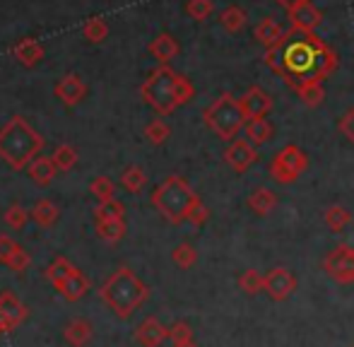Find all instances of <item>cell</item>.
Here are the masks:
<instances>
[{
	"label": "cell",
	"instance_id": "6da1fadb",
	"mask_svg": "<svg viewBox=\"0 0 354 347\" xmlns=\"http://www.w3.org/2000/svg\"><path fill=\"white\" fill-rule=\"evenodd\" d=\"M266 63L294 92L323 85L335 73L337 56L318 34L289 29L272 48H266Z\"/></svg>",
	"mask_w": 354,
	"mask_h": 347
},
{
	"label": "cell",
	"instance_id": "7a4b0ae2",
	"mask_svg": "<svg viewBox=\"0 0 354 347\" xmlns=\"http://www.w3.org/2000/svg\"><path fill=\"white\" fill-rule=\"evenodd\" d=\"M140 94H142L145 104H149L159 116H169V113L176 111L178 106L191 102L196 89H193L188 77L178 75V73L171 71L169 66H159L157 71H152V75L142 82Z\"/></svg>",
	"mask_w": 354,
	"mask_h": 347
},
{
	"label": "cell",
	"instance_id": "3957f363",
	"mask_svg": "<svg viewBox=\"0 0 354 347\" xmlns=\"http://www.w3.org/2000/svg\"><path fill=\"white\" fill-rule=\"evenodd\" d=\"M102 301L118 316V319H131L138 309L149 299V287L131 268L121 265L106 277V282L99 290Z\"/></svg>",
	"mask_w": 354,
	"mask_h": 347
},
{
	"label": "cell",
	"instance_id": "277c9868",
	"mask_svg": "<svg viewBox=\"0 0 354 347\" xmlns=\"http://www.w3.org/2000/svg\"><path fill=\"white\" fill-rule=\"evenodd\" d=\"M44 150V138L24 121L15 116L0 128V157L12 169H27Z\"/></svg>",
	"mask_w": 354,
	"mask_h": 347
},
{
	"label": "cell",
	"instance_id": "5b68a950",
	"mask_svg": "<svg viewBox=\"0 0 354 347\" xmlns=\"http://www.w3.org/2000/svg\"><path fill=\"white\" fill-rule=\"evenodd\" d=\"M201 203L198 193H193L191 183L186 178H181L178 174L167 176L157 188L152 191V205L164 220H169L171 225H181L188 222L193 207Z\"/></svg>",
	"mask_w": 354,
	"mask_h": 347
},
{
	"label": "cell",
	"instance_id": "8992f818",
	"mask_svg": "<svg viewBox=\"0 0 354 347\" xmlns=\"http://www.w3.org/2000/svg\"><path fill=\"white\" fill-rule=\"evenodd\" d=\"M203 121H205V126L210 128L219 140H227V142L236 140V135L246 126L241 102L236 97H232L229 92L219 94L210 106L203 111Z\"/></svg>",
	"mask_w": 354,
	"mask_h": 347
},
{
	"label": "cell",
	"instance_id": "52a82bcc",
	"mask_svg": "<svg viewBox=\"0 0 354 347\" xmlns=\"http://www.w3.org/2000/svg\"><path fill=\"white\" fill-rule=\"evenodd\" d=\"M308 167V157L301 147L297 145H284L270 162V176L277 183H294Z\"/></svg>",
	"mask_w": 354,
	"mask_h": 347
},
{
	"label": "cell",
	"instance_id": "ba28073f",
	"mask_svg": "<svg viewBox=\"0 0 354 347\" xmlns=\"http://www.w3.org/2000/svg\"><path fill=\"white\" fill-rule=\"evenodd\" d=\"M323 270L337 285H354V246L337 244L323 259Z\"/></svg>",
	"mask_w": 354,
	"mask_h": 347
},
{
	"label": "cell",
	"instance_id": "9c48e42d",
	"mask_svg": "<svg viewBox=\"0 0 354 347\" xmlns=\"http://www.w3.org/2000/svg\"><path fill=\"white\" fill-rule=\"evenodd\" d=\"M256 150L258 147H253L246 138H236V140H232L227 147H224V162H227L232 171L243 174L256 165V160H258Z\"/></svg>",
	"mask_w": 354,
	"mask_h": 347
},
{
	"label": "cell",
	"instance_id": "30bf717a",
	"mask_svg": "<svg viewBox=\"0 0 354 347\" xmlns=\"http://www.w3.org/2000/svg\"><path fill=\"white\" fill-rule=\"evenodd\" d=\"M297 285H299L297 275L280 265V268H272L270 272H266V290L263 292H266L272 301H284L294 294Z\"/></svg>",
	"mask_w": 354,
	"mask_h": 347
},
{
	"label": "cell",
	"instance_id": "8fae6325",
	"mask_svg": "<svg viewBox=\"0 0 354 347\" xmlns=\"http://www.w3.org/2000/svg\"><path fill=\"white\" fill-rule=\"evenodd\" d=\"M239 102H241V109H243V116H246V121H251V118H266V113L272 109V97L258 85L248 87L246 94H243Z\"/></svg>",
	"mask_w": 354,
	"mask_h": 347
},
{
	"label": "cell",
	"instance_id": "7c38bea8",
	"mask_svg": "<svg viewBox=\"0 0 354 347\" xmlns=\"http://www.w3.org/2000/svg\"><path fill=\"white\" fill-rule=\"evenodd\" d=\"M133 335H136L138 345L159 347V345H164L169 340V328L157 319V316H147V319H142L140 323H138V328H136V333H133Z\"/></svg>",
	"mask_w": 354,
	"mask_h": 347
},
{
	"label": "cell",
	"instance_id": "4fadbf2b",
	"mask_svg": "<svg viewBox=\"0 0 354 347\" xmlns=\"http://www.w3.org/2000/svg\"><path fill=\"white\" fill-rule=\"evenodd\" d=\"M0 314H3L5 321V333H10L27 321V306L12 292H0Z\"/></svg>",
	"mask_w": 354,
	"mask_h": 347
},
{
	"label": "cell",
	"instance_id": "5bb4252c",
	"mask_svg": "<svg viewBox=\"0 0 354 347\" xmlns=\"http://www.w3.org/2000/svg\"><path fill=\"white\" fill-rule=\"evenodd\" d=\"M287 15H289V24H292V29H297V32H306V34H316L318 24L323 22L321 10H318L311 0L304 3V5H299V8L289 10Z\"/></svg>",
	"mask_w": 354,
	"mask_h": 347
},
{
	"label": "cell",
	"instance_id": "9a60e30c",
	"mask_svg": "<svg viewBox=\"0 0 354 347\" xmlns=\"http://www.w3.org/2000/svg\"><path fill=\"white\" fill-rule=\"evenodd\" d=\"M0 263L12 272H24L29 265V254L10 236H0Z\"/></svg>",
	"mask_w": 354,
	"mask_h": 347
},
{
	"label": "cell",
	"instance_id": "2e32d148",
	"mask_svg": "<svg viewBox=\"0 0 354 347\" xmlns=\"http://www.w3.org/2000/svg\"><path fill=\"white\" fill-rule=\"evenodd\" d=\"M178 51H181V46H178V41L171 34H159L149 44V53H152V58H157L159 66H169V61H174L178 56Z\"/></svg>",
	"mask_w": 354,
	"mask_h": 347
},
{
	"label": "cell",
	"instance_id": "e0dca14e",
	"mask_svg": "<svg viewBox=\"0 0 354 347\" xmlns=\"http://www.w3.org/2000/svg\"><path fill=\"white\" fill-rule=\"evenodd\" d=\"M246 205H248V210H251L253 215L266 217V215H270V212L275 210V205H277V196L270 191V188H266V186L253 188L251 196H248V200H246Z\"/></svg>",
	"mask_w": 354,
	"mask_h": 347
},
{
	"label": "cell",
	"instance_id": "ac0fdd59",
	"mask_svg": "<svg viewBox=\"0 0 354 347\" xmlns=\"http://www.w3.org/2000/svg\"><path fill=\"white\" fill-rule=\"evenodd\" d=\"M56 94L61 97L63 104L75 106L77 102H82V97L87 94V87H84V82H82V77H80V75H66L56 85Z\"/></svg>",
	"mask_w": 354,
	"mask_h": 347
},
{
	"label": "cell",
	"instance_id": "d6986e66",
	"mask_svg": "<svg viewBox=\"0 0 354 347\" xmlns=\"http://www.w3.org/2000/svg\"><path fill=\"white\" fill-rule=\"evenodd\" d=\"M92 335H94V328L87 319H73L71 323L66 326V330H63V340L71 347H84L92 340Z\"/></svg>",
	"mask_w": 354,
	"mask_h": 347
},
{
	"label": "cell",
	"instance_id": "ffe728a7",
	"mask_svg": "<svg viewBox=\"0 0 354 347\" xmlns=\"http://www.w3.org/2000/svg\"><path fill=\"white\" fill-rule=\"evenodd\" d=\"M272 133H275V128H272V123L268 121V118H251V121H246V126H243V135H246V140L251 142L253 147H261V145H266V142H270Z\"/></svg>",
	"mask_w": 354,
	"mask_h": 347
},
{
	"label": "cell",
	"instance_id": "44dd1931",
	"mask_svg": "<svg viewBox=\"0 0 354 347\" xmlns=\"http://www.w3.org/2000/svg\"><path fill=\"white\" fill-rule=\"evenodd\" d=\"M56 290L61 292V294L66 297L68 301H77V299H82V297L89 292V280L84 277V272L77 268V270H75L73 275L68 277V280H63L61 285L56 287Z\"/></svg>",
	"mask_w": 354,
	"mask_h": 347
},
{
	"label": "cell",
	"instance_id": "7402d4cb",
	"mask_svg": "<svg viewBox=\"0 0 354 347\" xmlns=\"http://www.w3.org/2000/svg\"><path fill=\"white\" fill-rule=\"evenodd\" d=\"M29 215H32V220L37 222L39 227L48 229V227H53L58 222V217H61V210H58V205L53 200H48V198H41V200L34 203V207L29 210Z\"/></svg>",
	"mask_w": 354,
	"mask_h": 347
},
{
	"label": "cell",
	"instance_id": "603a6c76",
	"mask_svg": "<svg viewBox=\"0 0 354 347\" xmlns=\"http://www.w3.org/2000/svg\"><path fill=\"white\" fill-rule=\"evenodd\" d=\"M282 37H284L282 27L272 17L261 19V22H258V27L253 29V39H256V41H261L266 48H272Z\"/></svg>",
	"mask_w": 354,
	"mask_h": 347
},
{
	"label": "cell",
	"instance_id": "cb8c5ba5",
	"mask_svg": "<svg viewBox=\"0 0 354 347\" xmlns=\"http://www.w3.org/2000/svg\"><path fill=\"white\" fill-rule=\"evenodd\" d=\"M27 171H29V178H32L34 183H39V186H48V183L53 181V176H56L58 169H56V165H53L51 157L39 155L37 160L27 167Z\"/></svg>",
	"mask_w": 354,
	"mask_h": 347
},
{
	"label": "cell",
	"instance_id": "d4e9b609",
	"mask_svg": "<svg viewBox=\"0 0 354 347\" xmlns=\"http://www.w3.org/2000/svg\"><path fill=\"white\" fill-rule=\"evenodd\" d=\"M219 24H222L229 34H239L248 24L246 10L239 8V5H229V8H224L222 12H219Z\"/></svg>",
	"mask_w": 354,
	"mask_h": 347
},
{
	"label": "cell",
	"instance_id": "484cf974",
	"mask_svg": "<svg viewBox=\"0 0 354 347\" xmlns=\"http://www.w3.org/2000/svg\"><path fill=\"white\" fill-rule=\"evenodd\" d=\"M12 53L24 63V66H34V63H39L44 58V48L39 46L34 39H22V41L12 48Z\"/></svg>",
	"mask_w": 354,
	"mask_h": 347
},
{
	"label": "cell",
	"instance_id": "4316f807",
	"mask_svg": "<svg viewBox=\"0 0 354 347\" xmlns=\"http://www.w3.org/2000/svg\"><path fill=\"white\" fill-rule=\"evenodd\" d=\"M145 183H147V174H145L142 167L131 165V167H126V169H123L121 186L126 188L128 193H140L145 188Z\"/></svg>",
	"mask_w": 354,
	"mask_h": 347
},
{
	"label": "cell",
	"instance_id": "83f0119b",
	"mask_svg": "<svg viewBox=\"0 0 354 347\" xmlns=\"http://www.w3.org/2000/svg\"><path fill=\"white\" fill-rule=\"evenodd\" d=\"M97 234L109 244H116L126 236V220H102L97 222Z\"/></svg>",
	"mask_w": 354,
	"mask_h": 347
},
{
	"label": "cell",
	"instance_id": "f1b7e54d",
	"mask_svg": "<svg viewBox=\"0 0 354 347\" xmlns=\"http://www.w3.org/2000/svg\"><path fill=\"white\" fill-rule=\"evenodd\" d=\"M75 270H77V268H75L71 261L63 259V256H58V259L53 261V263H48L46 277H48V282H51L53 287H58L63 280H68V277H71Z\"/></svg>",
	"mask_w": 354,
	"mask_h": 347
},
{
	"label": "cell",
	"instance_id": "f546056e",
	"mask_svg": "<svg viewBox=\"0 0 354 347\" xmlns=\"http://www.w3.org/2000/svg\"><path fill=\"white\" fill-rule=\"evenodd\" d=\"M239 287H241L243 294H258V292L266 290V275H261L258 270H253V268H248V270H243L241 275H239Z\"/></svg>",
	"mask_w": 354,
	"mask_h": 347
},
{
	"label": "cell",
	"instance_id": "4dcf8cb0",
	"mask_svg": "<svg viewBox=\"0 0 354 347\" xmlns=\"http://www.w3.org/2000/svg\"><path fill=\"white\" fill-rule=\"evenodd\" d=\"M323 220H326L328 229L342 232L352 222V212L347 210V207H342V205H330L326 210V215H323Z\"/></svg>",
	"mask_w": 354,
	"mask_h": 347
},
{
	"label": "cell",
	"instance_id": "1f68e13d",
	"mask_svg": "<svg viewBox=\"0 0 354 347\" xmlns=\"http://www.w3.org/2000/svg\"><path fill=\"white\" fill-rule=\"evenodd\" d=\"M89 193H92L99 203H109L116 198V183H113L109 176H97V178H92V183H89Z\"/></svg>",
	"mask_w": 354,
	"mask_h": 347
},
{
	"label": "cell",
	"instance_id": "d6a6232c",
	"mask_svg": "<svg viewBox=\"0 0 354 347\" xmlns=\"http://www.w3.org/2000/svg\"><path fill=\"white\" fill-rule=\"evenodd\" d=\"M53 165H56L58 171H71L75 165H77V150L73 145H58L53 150Z\"/></svg>",
	"mask_w": 354,
	"mask_h": 347
},
{
	"label": "cell",
	"instance_id": "836d02e7",
	"mask_svg": "<svg viewBox=\"0 0 354 347\" xmlns=\"http://www.w3.org/2000/svg\"><path fill=\"white\" fill-rule=\"evenodd\" d=\"M169 135H171V128H169V123H164L162 118H154V121H149L147 126H145V138H147V142H152V145H164V142L169 140Z\"/></svg>",
	"mask_w": 354,
	"mask_h": 347
},
{
	"label": "cell",
	"instance_id": "e575fe53",
	"mask_svg": "<svg viewBox=\"0 0 354 347\" xmlns=\"http://www.w3.org/2000/svg\"><path fill=\"white\" fill-rule=\"evenodd\" d=\"M123 215H126V205H123L121 200H109V203H99L97 207H94V217H97V222L102 220H123Z\"/></svg>",
	"mask_w": 354,
	"mask_h": 347
},
{
	"label": "cell",
	"instance_id": "d590c367",
	"mask_svg": "<svg viewBox=\"0 0 354 347\" xmlns=\"http://www.w3.org/2000/svg\"><path fill=\"white\" fill-rule=\"evenodd\" d=\"M171 261L176 263L178 268H183V270H188V268H193L198 263V251L193 244H178L176 249L171 251Z\"/></svg>",
	"mask_w": 354,
	"mask_h": 347
},
{
	"label": "cell",
	"instance_id": "8d00e7d4",
	"mask_svg": "<svg viewBox=\"0 0 354 347\" xmlns=\"http://www.w3.org/2000/svg\"><path fill=\"white\" fill-rule=\"evenodd\" d=\"M29 210H24L22 205H10L8 207V212H5V225L10 227V229H15V232H19V229H24L27 227V222H29Z\"/></svg>",
	"mask_w": 354,
	"mask_h": 347
},
{
	"label": "cell",
	"instance_id": "74e56055",
	"mask_svg": "<svg viewBox=\"0 0 354 347\" xmlns=\"http://www.w3.org/2000/svg\"><path fill=\"white\" fill-rule=\"evenodd\" d=\"M186 15L191 19H196V22H205L212 15V0H188Z\"/></svg>",
	"mask_w": 354,
	"mask_h": 347
},
{
	"label": "cell",
	"instance_id": "f35d334b",
	"mask_svg": "<svg viewBox=\"0 0 354 347\" xmlns=\"http://www.w3.org/2000/svg\"><path fill=\"white\" fill-rule=\"evenodd\" d=\"M169 340H171V345L191 343V340H193V328L186 323V321H174V323L169 326Z\"/></svg>",
	"mask_w": 354,
	"mask_h": 347
},
{
	"label": "cell",
	"instance_id": "ab89813d",
	"mask_svg": "<svg viewBox=\"0 0 354 347\" xmlns=\"http://www.w3.org/2000/svg\"><path fill=\"white\" fill-rule=\"evenodd\" d=\"M106 34H109V27L104 19H89V22L84 24V37H87L89 41H94V44L104 41Z\"/></svg>",
	"mask_w": 354,
	"mask_h": 347
},
{
	"label": "cell",
	"instance_id": "60d3db41",
	"mask_svg": "<svg viewBox=\"0 0 354 347\" xmlns=\"http://www.w3.org/2000/svg\"><path fill=\"white\" fill-rule=\"evenodd\" d=\"M297 94H299V99L306 104V106H321L323 97H326V92H323V85L306 87V89H301V92H297Z\"/></svg>",
	"mask_w": 354,
	"mask_h": 347
},
{
	"label": "cell",
	"instance_id": "b9f144b4",
	"mask_svg": "<svg viewBox=\"0 0 354 347\" xmlns=\"http://www.w3.org/2000/svg\"><path fill=\"white\" fill-rule=\"evenodd\" d=\"M337 128H340V133L345 135V140H350L354 145V106L342 113L340 121H337Z\"/></svg>",
	"mask_w": 354,
	"mask_h": 347
},
{
	"label": "cell",
	"instance_id": "7bdbcfd3",
	"mask_svg": "<svg viewBox=\"0 0 354 347\" xmlns=\"http://www.w3.org/2000/svg\"><path fill=\"white\" fill-rule=\"evenodd\" d=\"M207 220H210V210H207V207L203 205V200H201V203H198V205L191 210V215H188V222H191L193 227H203Z\"/></svg>",
	"mask_w": 354,
	"mask_h": 347
},
{
	"label": "cell",
	"instance_id": "ee69618b",
	"mask_svg": "<svg viewBox=\"0 0 354 347\" xmlns=\"http://www.w3.org/2000/svg\"><path fill=\"white\" fill-rule=\"evenodd\" d=\"M277 5H282L284 10H294V8H299V5H304V3H308V0H275Z\"/></svg>",
	"mask_w": 354,
	"mask_h": 347
},
{
	"label": "cell",
	"instance_id": "f6af8a7d",
	"mask_svg": "<svg viewBox=\"0 0 354 347\" xmlns=\"http://www.w3.org/2000/svg\"><path fill=\"white\" fill-rule=\"evenodd\" d=\"M171 347H198L196 340H191V343H181V345H171Z\"/></svg>",
	"mask_w": 354,
	"mask_h": 347
},
{
	"label": "cell",
	"instance_id": "bcb514c9",
	"mask_svg": "<svg viewBox=\"0 0 354 347\" xmlns=\"http://www.w3.org/2000/svg\"><path fill=\"white\" fill-rule=\"evenodd\" d=\"M0 333H5V321H3V314H0Z\"/></svg>",
	"mask_w": 354,
	"mask_h": 347
},
{
	"label": "cell",
	"instance_id": "7dc6e473",
	"mask_svg": "<svg viewBox=\"0 0 354 347\" xmlns=\"http://www.w3.org/2000/svg\"><path fill=\"white\" fill-rule=\"evenodd\" d=\"M352 347H354V345H352Z\"/></svg>",
	"mask_w": 354,
	"mask_h": 347
}]
</instances>
